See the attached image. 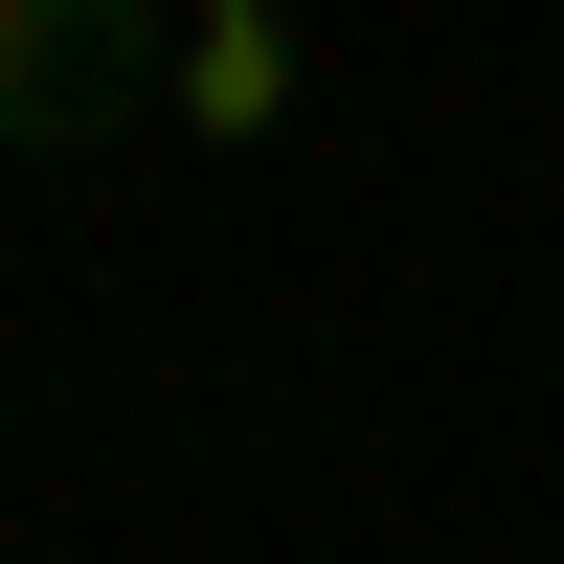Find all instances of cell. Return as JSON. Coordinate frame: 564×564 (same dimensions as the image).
<instances>
[{
	"mask_svg": "<svg viewBox=\"0 0 564 564\" xmlns=\"http://www.w3.org/2000/svg\"><path fill=\"white\" fill-rule=\"evenodd\" d=\"M271 90H294V23H271V0H204V113H226V135H249V113H271Z\"/></svg>",
	"mask_w": 564,
	"mask_h": 564,
	"instance_id": "2",
	"label": "cell"
},
{
	"mask_svg": "<svg viewBox=\"0 0 564 564\" xmlns=\"http://www.w3.org/2000/svg\"><path fill=\"white\" fill-rule=\"evenodd\" d=\"M135 90H159L135 0H0V159H90Z\"/></svg>",
	"mask_w": 564,
	"mask_h": 564,
	"instance_id": "1",
	"label": "cell"
}]
</instances>
